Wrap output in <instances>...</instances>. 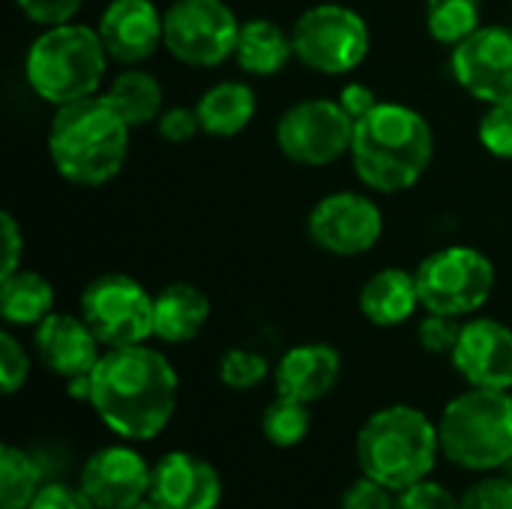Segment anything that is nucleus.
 Returning <instances> with one entry per match:
<instances>
[{
    "label": "nucleus",
    "instance_id": "nucleus-1",
    "mask_svg": "<svg viewBox=\"0 0 512 509\" xmlns=\"http://www.w3.org/2000/svg\"><path fill=\"white\" fill-rule=\"evenodd\" d=\"M180 399V378L171 360L144 345L105 348L90 372V408L123 441L159 438Z\"/></svg>",
    "mask_w": 512,
    "mask_h": 509
},
{
    "label": "nucleus",
    "instance_id": "nucleus-2",
    "mask_svg": "<svg viewBox=\"0 0 512 509\" xmlns=\"http://www.w3.org/2000/svg\"><path fill=\"white\" fill-rule=\"evenodd\" d=\"M348 156L366 189L381 195L405 192L429 171L435 159V132L417 108L381 102L354 123Z\"/></svg>",
    "mask_w": 512,
    "mask_h": 509
},
{
    "label": "nucleus",
    "instance_id": "nucleus-3",
    "mask_svg": "<svg viewBox=\"0 0 512 509\" xmlns=\"http://www.w3.org/2000/svg\"><path fill=\"white\" fill-rule=\"evenodd\" d=\"M132 132L135 129L114 111V105L96 93L54 108L48 159L72 186H105L123 171Z\"/></svg>",
    "mask_w": 512,
    "mask_h": 509
},
{
    "label": "nucleus",
    "instance_id": "nucleus-4",
    "mask_svg": "<svg viewBox=\"0 0 512 509\" xmlns=\"http://www.w3.org/2000/svg\"><path fill=\"white\" fill-rule=\"evenodd\" d=\"M438 456V423L414 405H387L357 432L360 471L393 492L426 480L435 471Z\"/></svg>",
    "mask_w": 512,
    "mask_h": 509
},
{
    "label": "nucleus",
    "instance_id": "nucleus-5",
    "mask_svg": "<svg viewBox=\"0 0 512 509\" xmlns=\"http://www.w3.org/2000/svg\"><path fill=\"white\" fill-rule=\"evenodd\" d=\"M111 57L90 24L66 21L45 27L27 48L24 78L45 105H69L96 96Z\"/></svg>",
    "mask_w": 512,
    "mask_h": 509
},
{
    "label": "nucleus",
    "instance_id": "nucleus-6",
    "mask_svg": "<svg viewBox=\"0 0 512 509\" xmlns=\"http://www.w3.org/2000/svg\"><path fill=\"white\" fill-rule=\"evenodd\" d=\"M441 453L474 474L501 471L512 456V393L468 387L438 420Z\"/></svg>",
    "mask_w": 512,
    "mask_h": 509
},
{
    "label": "nucleus",
    "instance_id": "nucleus-7",
    "mask_svg": "<svg viewBox=\"0 0 512 509\" xmlns=\"http://www.w3.org/2000/svg\"><path fill=\"white\" fill-rule=\"evenodd\" d=\"M420 303L426 312L468 318L480 312L495 291V264L474 246H444L420 261L414 270Z\"/></svg>",
    "mask_w": 512,
    "mask_h": 509
},
{
    "label": "nucleus",
    "instance_id": "nucleus-8",
    "mask_svg": "<svg viewBox=\"0 0 512 509\" xmlns=\"http://www.w3.org/2000/svg\"><path fill=\"white\" fill-rule=\"evenodd\" d=\"M291 39L294 57L318 75H348L372 48L366 18L345 3H318L300 12Z\"/></svg>",
    "mask_w": 512,
    "mask_h": 509
},
{
    "label": "nucleus",
    "instance_id": "nucleus-9",
    "mask_svg": "<svg viewBox=\"0 0 512 509\" xmlns=\"http://www.w3.org/2000/svg\"><path fill=\"white\" fill-rule=\"evenodd\" d=\"M78 315L96 333L102 348L144 345L153 339V294L126 273L90 279L78 300Z\"/></svg>",
    "mask_w": 512,
    "mask_h": 509
},
{
    "label": "nucleus",
    "instance_id": "nucleus-10",
    "mask_svg": "<svg viewBox=\"0 0 512 509\" xmlns=\"http://www.w3.org/2000/svg\"><path fill=\"white\" fill-rule=\"evenodd\" d=\"M240 18L225 0H171L165 9V51L195 69L234 60Z\"/></svg>",
    "mask_w": 512,
    "mask_h": 509
},
{
    "label": "nucleus",
    "instance_id": "nucleus-11",
    "mask_svg": "<svg viewBox=\"0 0 512 509\" xmlns=\"http://www.w3.org/2000/svg\"><path fill=\"white\" fill-rule=\"evenodd\" d=\"M354 120L339 105V99L309 96L294 102L276 120L279 153L306 168H324L351 153Z\"/></svg>",
    "mask_w": 512,
    "mask_h": 509
},
{
    "label": "nucleus",
    "instance_id": "nucleus-12",
    "mask_svg": "<svg viewBox=\"0 0 512 509\" xmlns=\"http://www.w3.org/2000/svg\"><path fill=\"white\" fill-rule=\"evenodd\" d=\"M309 240L336 258H357L375 249L384 234L381 207L360 192L342 189L324 195L306 219Z\"/></svg>",
    "mask_w": 512,
    "mask_h": 509
},
{
    "label": "nucleus",
    "instance_id": "nucleus-13",
    "mask_svg": "<svg viewBox=\"0 0 512 509\" xmlns=\"http://www.w3.org/2000/svg\"><path fill=\"white\" fill-rule=\"evenodd\" d=\"M459 87L483 105L512 102V27L483 24L450 57Z\"/></svg>",
    "mask_w": 512,
    "mask_h": 509
},
{
    "label": "nucleus",
    "instance_id": "nucleus-14",
    "mask_svg": "<svg viewBox=\"0 0 512 509\" xmlns=\"http://www.w3.org/2000/svg\"><path fill=\"white\" fill-rule=\"evenodd\" d=\"M468 387L512 390V327L498 318H468L450 354Z\"/></svg>",
    "mask_w": 512,
    "mask_h": 509
},
{
    "label": "nucleus",
    "instance_id": "nucleus-15",
    "mask_svg": "<svg viewBox=\"0 0 512 509\" xmlns=\"http://www.w3.org/2000/svg\"><path fill=\"white\" fill-rule=\"evenodd\" d=\"M150 477L153 468L135 447L111 444L84 462L78 486L99 509H129L150 498Z\"/></svg>",
    "mask_w": 512,
    "mask_h": 509
},
{
    "label": "nucleus",
    "instance_id": "nucleus-16",
    "mask_svg": "<svg viewBox=\"0 0 512 509\" xmlns=\"http://www.w3.org/2000/svg\"><path fill=\"white\" fill-rule=\"evenodd\" d=\"M99 39L120 66H141L165 48V9L153 0H111L99 15Z\"/></svg>",
    "mask_w": 512,
    "mask_h": 509
},
{
    "label": "nucleus",
    "instance_id": "nucleus-17",
    "mask_svg": "<svg viewBox=\"0 0 512 509\" xmlns=\"http://www.w3.org/2000/svg\"><path fill=\"white\" fill-rule=\"evenodd\" d=\"M150 501L162 509H216L222 501V477L207 459L174 450L153 465Z\"/></svg>",
    "mask_w": 512,
    "mask_h": 509
},
{
    "label": "nucleus",
    "instance_id": "nucleus-18",
    "mask_svg": "<svg viewBox=\"0 0 512 509\" xmlns=\"http://www.w3.org/2000/svg\"><path fill=\"white\" fill-rule=\"evenodd\" d=\"M33 348L39 363L63 381L90 375L102 357L96 333L81 315L69 312H51L45 321H39L33 327Z\"/></svg>",
    "mask_w": 512,
    "mask_h": 509
},
{
    "label": "nucleus",
    "instance_id": "nucleus-19",
    "mask_svg": "<svg viewBox=\"0 0 512 509\" xmlns=\"http://www.w3.org/2000/svg\"><path fill=\"white\" fill-rule=\"evenodd\" d=\"M342 378V354L327 342H303L288 348L276 369V396H288L306 405L327 399Z\"/></svg>",
    "mask_w": 512,
    "mask_h": 509
},
{
    "label": "nucleus",
    "instance_id": "nucleus-20",
    "mask_svg": "<svg viewBox=\"0 0 512 509\" xmlns=\"http://www.w3.org/2000/svg\"><path fill=\"white\" fill-rule=\"evenodd\" d=\"M210 321V297L192 282H168L153 294V339L186 345Z\"/></svg>",
    "mask_w": 512,
    "mask_h": 509
},
{
    "label": "nucleus",
    "instance_id": "nucleus-21",
    "mask_svg": "<svg viewBox=\"0 0 512 509\" xmlns=\"http://www.w3.org/2000/svg\"><path fill=\"white\" fill-rule=\"evenodd\" d=\"M360 312L375 327H399L414 318L420 303L417 276L402 267H384L366 279L360 288Z\"/></svg>",
    "mask_w": 512,
    "mask_h": 509
},
{
    "label": "nucleus",
    "instance_id": "nucleus-22",
    "mask_svg": "<svg viewBox=\"0 0 512 509\" xmlns=\"http://www.w3.org/2000/svg\"><path fill=\"white\" fill-rule=\"evenodd\" d=\"M294 60V39L273 18H249L240 24L234 63L255 78H273Z\"/></svg>",
    "mask_w": 512,
    "mask_h": 509
},
{
    "label": "nucleus",
    "instance_id": "nucleus-23",
    "mask_svg": "<svg viewBox=\"0 0 512 509\" xmlns=\"http://www.w3.org/2000/svg\"><path fill=\"white\" fill-rule=\"evenodd\" d=\"M195 111H198L204 135L234 138L255 120L258 99L246 81L228 78V81H216L213 87H207L201 99L195 102Z\"/></svg>",
    "mask_w": 512,
    "mask_h": 509
},
{
    "label": "nucleus",
    "instance_id": "nucleus-24",
    "mask_svg": "<svg viewBox=\"0 0 512 509\" xmlns=\"http://www.w3.org/2000/svg\"><path fill=\"white\" fill-rule=\"evenodd\" d=\"M102 96L132 129L156 123L159 114L165 111V90L159 78L141 66H126L123 72H117Z\"/></svg>",
    "mask_w": 512,
    "mask_h": 509
},
{
    "label": "nucleus",
    "instance_id": "nucleus-25",
    "mask_svg": "<svg viewBox=\"0 0 512 509\" xmlns=\"http://www.w3.org/2000/svg\"><path fill=\"white\" fill-rule=\"evenodd\" d=\"M54 312V285L27 267L0 276V315L9 327H36Z\"/></svg>",
    "mask_w": 512,
    "mask_h": 509
},
{
    "label": "nucleus",
    "instance_id": "nucleus-26",
    "mask_svg": "<svg viewBox=\"0 0 512 509\" xmlns=\"http://www.w3.org/2000/svg\"><path fill=\"white\" fill-rule=\"evenodd\" d=\"M45 486V465L24 447L0 450V509H27Z\"/></svg>",
    "mask_w": 512,
    "mask_h": 509
},
{
    "label": "nucleus",
    "instance_id": "nucleus-27",
    "mask_svg": "<svg viewBox=\"0 0 512 509\" xmlns=\"http://www.w3.org/2000/svg\"><path fill=\"white\" fill-rule=\"evenodd\" d=\"M483 27V0H426V30L438 45L456 48Z\"/></svg>",
    "mask_w": 512,
    "mask_h": 509
},
{
    "label": "nucleus",
    "instance_id": "nucleus-28",
    "mask_svg": "<svg viewBox=\"0 0 512 509\" xmlns=\"http://www.w3.org/2000/svg\"><path fill=\"white\" fill-rule=\"evenodd\" d=\"M312 405L306 402H297V399H288V396H276L264 414H261V432L264 438L279 447V450H288V447H297L306 441L309 429H312Z\"/></svg>",
    "mask_w": 512,
    "mask_h": 509
},
{
    "label": "nucleus",
    "instance_id": "nucleus-29",
    "mask_svg": "<svg viewBox=\"0 0 512 509\" xmlns=\"http://www.w3.org/2000/svg\"><path fill=\"white\" fill-rule=\"evenodd\" d=\"M267 375H270L267 357L252 348H228L219 360V381L237 393L261 387L267 381Z\"/></svg>",
    "mask_w": 512,
    "mask_h": 509
},
{
    "label": "nucleus",
    "instance_id": "nucleus-30",
    "mask_svg": "<svg viewBox=\"0 0 512 509\" xmlns=\"http://www.w3.org/2000/svg\"><path fill=\"white\" fill-rule=\"evenodd\" d=\"M480 144L486 147V153H492L495 159H512V102H498V105H486V114L480 117L477 126Z\"/></svg>",
    "mask_w": 512,
    "mask_h": 509
},
{
    "label": "nucleus",
    "instance_id": "nucleus-31",
    "mask_svg": "<svg viewBox=\"0 0 512 509\" xmlns=\"http://www.w3.org/2000/svg\"><path fill=\"white\" fill-rule=\"evenodd\" d=\"M30 378V354L27 348L9 333H0V387L6 396H15Z\"/></svg>",
    "mask_w": 512,
    "mask_h": 509
},
{
    "label": "nucleus",
    "instance_id": "nucleus-32",
    "mask_svg": "<svg viewBox=\"0 0 512 509\" xmlns=\"http://www.w3.org/2000/svg\"><path fill=\"white\" fill-rule=\"evenodd\" d=\"M462 318H453V315H438V312H426V318L420 321L417 327V339H420V348L429 351V354H453L456 342H459V333H462Z\"/></svg>",
    "mask_w": 512,
    "mask_h": 509
},
{
    "label": "nucleus",
    "instance_id": "nucleus-33",
    "mask_svg": "<svg viewBox=\"0 0 512 509\" xmlns=\"http://www.w3.org/2000/svg\"><path fill=\"white\" fill-rule=\"evenodd\" d=\"M462 509H512V480L507 474H486L462 495Z\"/></svg>",
    "mask_w": 512,
    "mask_h": 509
},
{
    "label": "nucleus",
    "instance_id": "nucleus-34",
    "mask_svg": "<svg viewBox=\"0 0 512 509\" xmlns=\"http://www.w3.org/2000/svg\"><path fill=\"white\" fill-rule=\"evenodd\" d=\"M396 509H462V498H456L447 486L426 477L399 492Z\"/></svg>",
    "mask_w": 512,
    "mask_h": 509
},
{
    "label": "nucleus",
    "instance_id": "nucleus-35",
    "mask_svg": "<svg viewBox=\"0 0 512 509\" xmlns=\"http://www.w3.org/2000/svg\"><path fill=\"white\" fill-rule=\"evenodd\" d=\"M396 498H399V492H393L384 483L363 474L360 480H354L345 489L339 509H396Z\"/></svg>",
    "mask_w": 512,
    "mask_h": 509
},
{
    "label": "nucleus",
    "instance_id": "nucleus-36",
    "mask_svg": "<svg viewBox=\"0 0 512 509\" xmlns=\"http://www.w3.org/2000/svg\"><path fill=\"white\" fill-rule=\"evenodd\" d=\"M153 126H156L159 138L168 141V144H186V141H192V138L201 132L198 111H195V108H186V105H171V108H165Z\"/></svg>",
    "mask_w": 512,
    "mask_h": 509
},
{
    "label": "nucleus",
    "instance_id": "nucleus-37",
    "mask_svg": "<svg viewBox=\"0 0 512 509\" xmlns=\"http://www.w3.org/2000/svg\"><path fill=\"white\" fill-rule=\"evenodd\" d=\"M84 0H15L18 12H24L33 24L42 27H54V24H66L78 15Z\"/></svg>",
    "mask_w": 512,
    "mask_h": 509
},
{
    "label": "nucleus",
    "instance_id": "nucleus-38",
    "mask_svg": "<svg viewBox=\"0 0 512 509\" xmlns=\"http://www.w3.org/2000/svg\"><path fill=\"white\" fill-rule=\"evenodd\" d=\"M27 509H99L81 486H69V483H45L39 489V495L33 498V504Z\"/></svg>",
    "mask_w": 512,
    "mask_h": 509
},
{
    "label": "nucleus",
    "instance_id": "nucleus-39",
    "mask_svg": "<svg viewBox=\"0 0 512 509\" xmlns=\"http://www.w3.org/2000/svg\"><path fill=\"white\" fill-rule=\"evenodd\" d=\"M0 237H3V261H0V276H9L21 267L24 261V234L9 210L0 213Z\"/></svg>",
    "mask_w": 512,
    "mask_h": 509
},
{
    "label": "nucleus",
    "instance_id": "nucleus-40",
    "mask_svg": "<svg viewBox=\"0 0 512 509\" xmlns=\"http://www.w3.org/2000/svg\"><path fill=\"white\" fill-rule=\"evenodd\" d=\"M339 105L348 111V117L357 123L360 117H366L369 111H375L378 105H381V99H378V93L369 87V84H363V81H348L342 90H339Z\"/></svg>",
    "mask_w": 512,
    "mask_h": 509
},
{
    "label": "nucleus",
    "instance_id": "nucleus-41",
    "mask_svg": "<svg viewBox=\"0 0 512 509\" xmlns=\"http://www.w3.org/2000/svg\"><path fill=\"white\" fill-rule=\"evenodd\" d=\"M129 509H162L156 501H150V498H144V501H138L135 507H129Z\"/></svg>",
    "mask_w": 512,
    "mask_h": 509
},
{
    "label": "nucleus",
    "instance_id": "nucleus-42",
    "mask_svg": "<svg viewBox=\"0 0 512 509\" xmlns=\"http://www.w3.org/2000/svg\"><path fill=\"white\" fill-rule=\"evenodd\" d=\"M501 474H507V477H510V480H512V456H510V459H507V462H504Z\"/></svg>",
    "mask_w": 512,
    "mask_h": 509
}]
</instances>
